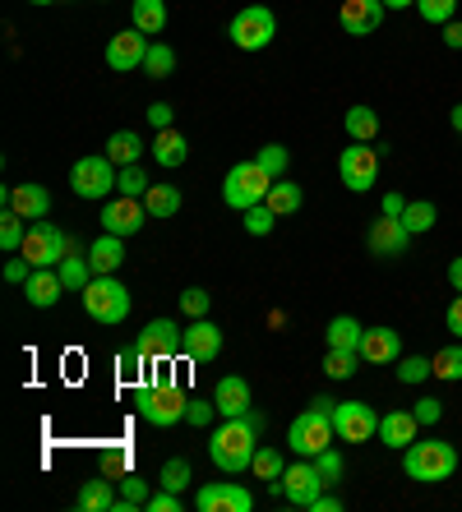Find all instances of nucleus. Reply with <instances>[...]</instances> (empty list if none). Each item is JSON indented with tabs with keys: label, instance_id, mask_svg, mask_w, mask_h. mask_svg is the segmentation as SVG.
Wrapping results in <instances>:
<instances>
[{
	"label": "nucleus",
	"instance_id": "1",
	"mask_svg": "<svg viewBox=\"0 0 462 512\" xmlns=\"http://www.w3.org/2000/svg\"><path fill=\"white\" fill-rule=\"evenodd\" d=\"M255 453H259V429L245 416H231V420L222 416V425L213 429V439H208L213 466H218L222 476H241V471H250Z\"/></svg>",
	"mask_w": 462,
	"mask_h": 512
},
{
	"label": "nucleus",
	"instance_id": "2",
	"mask_svg": "<svg viewBox=\"0 0 462 512\" xmlns=\"http://www.w3.org/2000/svg\"><path fill=\"white\" fill-rule=\"evenodd\" d=\"M402 471L407 480H421V485H439L458 471V448L444 439H416L402 448Z\"/></svg>",
	"mask_w": 462,
	"mask_h": 512
},
{
	"label": "nucleus",
	"instance_id": "3",
	"mask_svg": "<svg viewBox=\"0 0 462 512\" xmlns=\"http://www.w3.org/2000/svg\"><path fill=\"white\" fill-rule=\"evenodd\" d=\"M84 296V310L88 319L107 323V328H116V323H125V314H130V291H125V282L116 273H98L93 282L79 291Z\"/></svg>",
	"mask_w": 462,
	"mask_h": 512
},
{
	"label": "nucleus",
	"instance_id": "4",
	"mask_svg": "<svg viewBox=\"0 0 462 512\" xmlns=\"http://www.w3.org/2000/svg\"><path fill=\"white\" fill-rule=\"evenodd\" d=\"M268 190H273V176L250 157V162H236V167L227 171V180H222V203L236 208V213H245V208L264 203Z\"/></svg>",
	"mask_w": 462,
	"mask_h": 512
},
{
	"label": "nucleus",
	"instance_id": "5",
	"mask_svg": "<svg viewBox=\"0 0 462 512\" xmlns=\"http://www.w3.org/2000/svg\"><path fill=\"white\" fill-rule=\"evenodd\" d=\"M333 439H338L333 416H329V411H319V406L301 411V416L287 425V448H292L296 457H319L324 448H333Z\"/></svg>",
	"mask_w": 462,
	"mask_h": 512
},
{
	"label": "nucleus",
	"instance_id": "6",
	"mask_svg": "<svg viewBox=\"0 0 462 512\" xmlns=\"http://www.w3.org/2000/svg\"><path fill=\"white\" fill-rule=\"evenodd\" d=\"M134 406H139V416H144L148 425L171 429L176 420H185L190 397H185L176 383H144V388H139V397H134Z\"/></svg>",
	"mask_w": 462,
	"mask_h": 512
},
{
	"label": "nucleus",
	"instance_id": "7",
	"mask_svg": "<svg viewBox=\"0 0 462 512\" xmlns=\"http://www.w3.org/2000/svg\"><path fill=\"white\" fill-rule=\"evenodd\" d=\"M116 180H121V171H116V162H111L107 153L79 157L70 167V190L79 194V199H111V194H116Z\"/></svg>",
	"mask_w": 462,
	"mask_h": 512
},
{
	"label": "nucleus",
	"instance_id": "8",
	"mask_svg": "<svg viewBox=\"0 0 462 512\" xmlns=\"http://www.w3.org/2000/svg\"><path fill=\"white\" fill-rule=\"evenodd\" d=\"M227 37L241 51H264L268 42L278 37V19H273V10H268V5H245V10L231 19Z\"/></svg>",
	"mask_w": 462,
	"mask_h": 512
},
{
	"label": "nucleus",
	"instance_id": "9",
	"mask_svg": "<svg viewBox=\"0 0 462 512\" xmlns=\"http://www.w3.org/2000/svg\"><path fill=\"white\" fill-rule=\"evenodd\" d=\"M324 489L329 485H324V476H319L315 457H310V462H292L287 471H282V480H273V494H287L292 508H310Z\"/></svg>",
	"mask_w": 462,
	"mask_h": 512
},
{
	"label": "nucleus",
	"instance_id": "10",
	"mask_svg": "<svg viewBox=\"0 0 462 512\" xmlns=\"http://www.w3.org/2000/svg\"><path fill=\"white\" fill-rule=\"evenodd\" d=\"M338 176L342 185L352 194H370L379 180V153L370 148V143H352V148H342L338 157Z\"/></svg>",
	"mask_w": 462,
	"mask_h": 512
},
{
	"label": "nucleus",
	"instance_id": "11",
	"mask_svg": "<svg viewBox=\"0 0 462 512\" xmlns=\"http://www.w3.org/2000/svg\"><path fill=\"white\" fill-rule=\"evenodd\" d=\"M65 240L70 236H61L51 222H33L28 236H24V245H19V254H24L33 268H56V263L65 259Z\"/></svg>",
	"mask_w": 462,
	"mask_h": 512
},
{
	"label": "nucleus",
	"instance_id": "12",
	"mask_svg": "<svg viewBox=\"0 0 462 512\" xmlns=\"http://www.w3.org/2000/svg\"><path fill=\"white\" fill-rule=\"evenodd\" d=\"M333 429H338L342 443H365V439H375V434H379L375 406H365V402H338V406H333Z\"/></svg>",
	"mask_w": 462,
	"mask_h": 512
},
{
	"label": "nucleus",
	"instance_id": "13",
	"mask_svg": "<svg viewBox=\"0 0 462 512\" xmlns=\"http://www.w3.org/2000/svg\"><path fill=\"white\" fill-rule=\"evenodd\" d=\"M199 512H250L255 508V494L241 485V480H213L195 494Z\"/></svg>",
	"mask_w": 462,
	"mask_h": 512
},
{
	"label": "nucleus",
	"instance_id": "14",
	"mask_svg": "<svg viewBox=\"0 0 462 512\" xmlns=\"http://www.w3.org/2000/svg\"><path fill=\"white\" fill-rule=\"evenodd\" d=\"M144 222H148L144 199H130V194L102 199V231H111V236H134Z\"/></svg>",
	"mask_w": 462,
	"mask_h": 512
},
{
	"label": "nucleus",
	"instance_id": "15",
	"mask_svg": "<svg viewBox=\"0 0 462 512\" xmlns=\"http://www.w3.org/2000/svg\"><path fill=\"white\" fill-rule=\"evenodd\" d=\"M365 245H370V254H375V259H402V254H407V245H412V231L402 227V217H384V213H379L375 222H370V231H365Z\"/></svg>",
	"mask_w": 462,
	"mask_h": 512
},
{
	"label": "nucleus",
	"instance_id": "16",
	"mask_svg": "<svg viewBox=\"0 0 462 512\" xmlns=\"http://www.w3.org/2000/svg\"><path fill=\"white\" fill-rule=\"evenodd\" d=\"M148 33H139V28H125V33H116L107 42V65L116 74H130V70H144V56H148Z\"/></svg>",
	"mask_w": 462,
	"mask_h": 512
},
{
	"label": "nucleus",
	"instance_id": "17",
	"mask_svg": "<svg viewBox=\"0 0 462 512\" xmlns=\"http://www.w3.org/2000/svg\"><path fill=\"white\" fill-rule=\"evenodd\" d=\"M139 346L148 351L153 365H167V360H176V351H185V333L171 319H153L144 333H139Z\"/></svg>",
	"mask_w": 462,
	"mask_h": 512
},
{
	"label": "nucleus",
	"instance_id": "18",
	"mask_svg": "<svg viewBox=\"0 0 462 512\" xmlns=\"http://www.w3.org/2000/svg\"><path fill=\"white\" fill-rule=\"evenodd\" d=\"M0 203L14 208L24 222H42V217L51 213V194L42 190V185H5V190H0Z\"/></svg>",
	"mask_w": 462,
	"mask_h": 512
},
{
	"label": "nucleus",
	"instance_id": "19",
	"mask_svg": "<svg viewBox=\"0 0 462 512\" xmlns=\"http://www.w3.org/2000/svg\"><path fill=\"white\" fill-rule=\"evenodd\" d=\"M338 24H342V33L370 37L379 24H384V0H342Z\"/></svg>",
	"mask_w": 462,
	"mask_h": 512
},
{
	"label": "nucleus",
	"instance_id": "20",
	"mask_svg": "<svg viewBox=\"0 0 462 512\" xmlns=\"http://www.w3.org/2000/svg\"><path fill=\"white\" fill-rule=\"evenodd\" d=\"M402 356V333L398 328H365L361 337V360H370V365H398Z\"/></svg>",
	"mask_w": 462,
	"mask_h": 512
},
{
	"label": "nucleus",
	"instance_id": "21",
	"mask_svg": "<svg viewBox=\"0 0 462 512\" xmlns=\"http://www.w3.org/2000/svg\"><path fill=\"white\" fill-rule=\"evenodd\" d=\"M185 356L195 360V365H204V360H218L222 356V328L208 319H195L190 328H185Z\"/></svg>",
	"mask_w": 462,
	"mask_h": 512
},
{
	"label": "nucleus",
	"instance_id": "22",
	"mask_svg": "<svg viewBox=\"0 0 462 512\" xmlns=\"http://www.w3.org/2000/svg\"><path fill=\"white\" fill-rule=\"evenodd\" d=\"M24 296H28V305H33V310H51V305L65 296L61 273H56V268H33V277L24 282Z\"/></svg>",
	"mask_w": 462,
	"mask_h": 512
},
{
	"label": "nucleus",
	"instance_id": "23",
	"mask_svg": "<svg viewBox=\"0 0 462 512\" xmlns=\"http://www.w3.org/2000/svg\"><path fill=\"white\" fill-rule=\"evenodd\" d=\"M213 402H218L222 416H250V383L241 374H222L218 388H213Z\"/></svg>",
	"mask_w": 462,
	"mask_h": 512
},
{
	"label": "nucleus",
	"instance_id": "24",
	"mask_svg": "<svg viewBox=\"0 0 462 512\" xmlns=\"http://www.w3.org/2000/svg\"><path fill=\"white\" fill-rule=\"evenodd\" d=\"M416 429H421V420L412 411H389V416H379V443L398 453V448L416 443Z\"/></svg>",
	"mask_w": 462,
	"mask_h": 512
},
{
	"label": "nucleus",
	"instance_id": "25",
	"mask_svg": "<svg viewBox=\"0 0 462 512\" xmlns=\"http://www.w3.org/2000/svg\"><path fill=\"white\" fill-rule=\"evenodd\" d=\"M74 508H79V512H111V508H116V494H111V476H107V471L79 485Z\"/></svg>",
	"mask_w": 462,
	"mask_h": 512
},
{
	"label": "nucleus",
	"instance_id": "26",
	"mask_svg": "<svg viewBox=\"0 0 462 512\" xmlns=\"http://www.w3.org/2000/svg\"><path fill=\"white\" fill-rule=\"evenodd\" d=\"M56 273H61V282H65V291H84L88 282H93V263H88V254L79 259V245L74 240H65V259L56 263Z\"/></svg>",
	"mask_w": 462,
	"mask_h": 512
},
{
	"label": "nucleus",
	"instance_id": "27",
	"mask_svg": "<svg viewBox=\"0 0 462 512\" xmlns=\"http://www.w3.org/2000/svg\"><path fill=\"white\" fill-rule=\"evenodd\" d=\"M125 236H111V231H102L93 245H88V263H93V273H116L125 263Z\"/></svg>",
	"mask_w": 462,
	"mask_h": 512
},
{
	"label": "nucleus",
	"instance_id": "28",
	"mask_svg": "<svg viewBox=\"0 0 462 512\" xmlns=\"http://www.w3.org/2000/svg\"><path fill=\"white\" fill-rule=\"evenodd\" d=\"M153 157H158L167 171H176L190 157V143H185L181 130H158V139H153Z\"/></svg>",
	"mask_w": 462,
	"mask_h": 512
},
{
	"label": "nucleus",
	"instance_id": "29",
	"mask_svg": "<svg viewBox=\"0 0 462 512\" xmlns=\"http://www.w3.org/2000/svg\"><path fill=\"white\" fill-rule=\"evenodd\" d=\"M268 208H273V213L278 217H292V213H301V203H305V194H301V185H296V180H273V190H268Z\"/></svg>",
	"mask_w": 462,
	"mask_h": 512
},
{
	"label": "nucleus",
	"instance_id": "30",
	"mask_svg": "<svg viewBox=\"0 0 462 512\" xmlns=\"http://www.w3.org/2000/svg\"><path fill=\"white\" fill-rule=\"evenodd\" d=\"M130 14H134V28L148 37H158L167 28V0H134Z\"/></svg>",
	"mask_w": 462,
	"mask_h": 512
},
{
	"label": "nucleus",
	"instance_id": "31",
	"mask_svg": "<svg viewBox=\"0 0 462 512\" xmlns=\"http://www.w3.org/2000/svg\"><path fill=\"white\" fill-rule=\"evenodd\" d=\"M342 125H347V134H352V143H370L379 134V111L365 107V102H356V107L342 116Z\"/></svg>",
	"mask_w": 462,
	"mask_h": 512
},
{
	"label": "nucleus",
	"instance_id": "32",
	"mask_svg": "<svg viewBox=\"0 0 462 512\" xmlns=\"http://www.w3.org/2000/svg\"><path fill=\"white\" fill-rule=\"evenodd\" d=\"M361 337H365V328L356 319H347V314H338V319L324 328V342L338 346V351H361Z\"/></svg>",
	"mask_w": 462,
	"mask_h": 512
},
{
	"label": "nucleus",
	"instance_id": "33",
	"mask_svg": "<svg viewBox=\"0 0 462 512\" xmlns=\"http://www.w3.org/2000/svg\"><path fill=\"white\" fill-rule=\"evenodd\" d=\"M102 153H107L116 167H134V162H139V153H144V143H139V134H134V130H116L107 139V148H102Z\"/></svg>",
	"mask_w": 462,
	"mask_h": 512
},
{
	"label": "nucleus",
	"instance_id": "34",
	"mask_svg": "<svg viewBox=\"0 0 462 512\" xmlns=\"http://www.w3.org/2000/svg\"><path fill=\"white\" fill-rule=\"evenodd\" d=\"M148 351L139 342L134 346H121V356H116V374H121V383H144V374H148Z\"/></svg>",
	"mask_w": 462,
	"mask_h": 512
},
{
	"label": "nucleus",
	"instance_id": "35",
	"mask_svg": "<svg viewBox=\"0 0 462 512\" xmlns=\"http://www.w3.org/2000/svg\"><path fill=\"white\" fill-rule=\"evenodd\" d=\"M144 208H148V217H176L181 213V190L176 185H153L144 194Z\"/></svg>",
	"mask_w": 462,
	"mask_h": 512
},
{
	"label": "nucleus",
	"instance_id": "36",
	"mask_svg": "<svg viewBox=\"0 0 462 512\" xmlns=\"http://www.w3.org/2000/svg\"><path fill=\"white\" fill-rule=\"evenodd\" d=\"M439 222V208L430 199H416V203H407V213H402V227L412 231V236H421V231H430Z\"/></svg>",
	"mask_w": 462,
	"mask_h": 512
},
{
	"label": "nucleus",
	"instance_id": "37",
	"mask_svg": "<svg viewBox=\"0 0 462 512\" xmlns=\"http://www.w3.org/2000/svg\"><path fill=\"white\" fill-rule=\"evenodd\" d=\"M435 379L439 383H458L462 379V342H453V346H444V351H435Z\"/></svg>",
	"mask_w": 462,
	"mask_h": 512
},
{
	"label": "nucleus",
	"instance_id": "38",
	"mask_svg": "<svg viewBox=\"0 0 462 512\" xmlns=\"http://www.w3.org/2000/svg\"><path fill=\"white\" fill-rule=\"evenodd\" d=\"M255 162L273 180H282V176H287V167H292V148H282V143H264V148L255 153Z\"/></svg>",
	"mask_w": 462,
	"mask_h": 512
},
{
	"label": "nucleus",
	"instance_id": "39",
	"mask_svg": "<svg viewBox=\"0 0 462 512\" xmlns=\"http://www.w3.org/2000/svg\"><path fill=\"white\" fill-rule=\"evenodd\" d=\"M148 480L144 476H125L121 480V499H116V512H134V508H148Z\"/></svg>",
	"mask_w": 462,
	"mask_h": 512
},
{
	"label": "nucleus",
	"instance_id": "40",
	"mask_svg": "<svg viewBox=\"0 0 462 512\" xmlns=\"http://www.w3.org/2000/svg\"><path fill=\"white\" fill-rule=\"evenodd\" d=\"M24 236H28L24 217L14 213V208H5V213H0V250H5V254H14V250H19V245H24Z\"/></svg>",
	"mask_w": 462,
	"mask_h": 512
},
{
	"label": "nucleus",
	"instance_id": "41",
	"mask_svg": "<svg viewBox=\"0 0 462 512\" xmlns=\"http://www.w3.org/2000/svg\"><path fill=\"white\" fill-rule=\"evenodd\" d=\"M171 70H176V51H171L167 42H153V47H148V56H144V74H148V79H167Z\"/></svg>",
	"mask_w": 462,
	"mask_h": 512
},
{
	"label": "nucleus",
	"instance_id": "42",
	"mask_svg": "<svg viewBox=\"0 0 462 512\" xmlns=\"http://www.w3.org/2000/svg\"><path fill=\"white\" fill-rule=\"evenodd\" d=\"M356 365H361V351H338V346L324 351V370H329V379H352Z\"/></svg>",
	"mask_w": 462,
	"mask_h": 512
},
{
	"label": "nucleus",
	"instance_id": "43",
	"mask_svg": "<svg viewBox=\"0 0 462 512\" xmlns=\"http://www.w3.org/2000/svg\"><path fill=\"white\" fill-rule=\"evenodd\" d=\"M282 471H287V466H282L278 448H259L255 462H250V476L255 480H282Z\"/></svg>",
	"mask_w": 462,
	"mask_h": 512
},
{
	"label": "nucleus",
	"instance_id": "44",
	"mask_svg": "<svg viewBox=\"0 0 462 512\" xmlns=\"http://www.w3.org/2000/svg\"><path fill=\"white\" fill-rule=\"evenodd\" d=\"M426 379H435L430 356H398V383H426Z\"/></svg>",
	"mask_w": 462,
	"mask_h": 512
},
{
	"label": "nucleus",
	"instance_id": "45",
	"mask_svg": "<svg viewBox=\"0 0 462 512\" xmlns=\"http://www.w3.org/2000/svg\"><path fill=\"white\" fill-rule=\"evenodd\" d=\"M153 190V180L144 176V167L134 162V167H121V180H116V194H130V199H144Z\"/></svg>",
	"mask_w": 462,
	"mask_h": 512
},
{
	"label": "nucleus",
	"instance_id": "46",
	"mask_svg": "<svg viewBox=\"0 0 462 512\" xmlns=\"http://www.w3.org/2000/svg\"><path fill=\"white\" fill-rule=\"evenodd\" d=\"M241 217H245V231H250V236H268V231H273V227L282 222V217L273 213L268 203H255V208H245Z\"/></svg>",
	"mask_w": 462,
	"mask_h": 512
},
{
	"label": "nucleus",
	"instance_id": "47",
	"mask_svg": "<svg viewBox=\"0 0 462 512\" xmlns=\"http://www.w3.org/2000/svg\"><path fill=\"white\" fill-rule=\"evenodd\" d=\"M416 14L426 19V24H453V14H458V0H416Z\"/></svg>",
	"mask_w": 462,
	"mask_h": 512
},
{
	"label": "nucleus",
	"instance_id": "48",
	"mask_svg": "<svg viewBox=\"0 0 462 512\" xmlns=\"http://www.w3.org/2000/svg\"><path fill=\"white\" fill-rule=\"evenodd\" d=\"M213 416H222L213 397H190V406H185V425L204 429V425H213Z\"/></svg>",
	"mask_w": 462,
	"mask_h": 512
},
{
	"label": "nucleus",
	"instance_id": "49",
	"mask_svg": "<svg viewBox=\"0 0 462 512\" xmlns=\"http://www.w3.org/2000/svg\"><path fill=\"white\" fill-rule=\"evenodd\" d=\"M158 485H162V489H176V494H181V489L190 485V462H185V457H171V462L162 466Z\"/></svg>",
	"mask_w": 462,
	"mask_h": 512
},
{
	"label": "nucleus",
	"instance_id": "50",
	"mask_svg": "<svg viewBox=\"0 0 462 512\" xmlns=\"http://www.w3.org/2000/svg\"><path fill=\"white\" fill-rule=\"evenodd\" d=\"M208 305H213V296H208L204 286H185V291H181V310L190 314V319H204Z\"/></svg>",
	"mask_w": 462,
	"mask_h": 512
},
{
	"label": "nucleus",
	"instance_id": "51",
	"mask_svg": "<svg viewBox=\"0 0 462 512\" xmlns=\"http://www.w3.org/2000/svg\"><path fill=\"white\" fill-rule=\"evenodd\" d=\"M315 466H319V476H324V485H333V480H342V471H347V462H342V453H338V448H324V453L315 457Z\"/></svg>",
	"mask_w": 462,
	"mask_h": 512
},
{
	"label": "nucleus",
	"instance_id": "52",
	"mask_svg": "<svg viewBox=\"0 0 462 512\" xmlns=\"http://www.w3.org/2000/svg\"><path fill=\"white\" fill-rule=\"evenodd\" d=\"M412 416L421 420V425H439V416H444V402H439V397H421V402L412 406Z\"/></svg>",
	"mask_w": 462,
	"mask_h": 512
},
{
	"label": "nucleus",
	"instance_id": "53",
	"mask_svg": "<svg viewBox=\"0 0 462 512\" xmlns=\"http://www.w3.org/2000/svg\"><path fill=\"white\" fill-rule=\"evenodd\" d=\"M28 277H33V263L24 259V254H19V259H10L5 263V282H14V286H24Z\"/></svg>",
	"mask_w": 462,
	"mask_h": 512
},
{
	"label": "nucleus",
	"instance_id": "54",
	"mask_svg": "<svg viewBox=\"0 0 462 512\" xmlns=\"http://www.w3.org/2000/svg\"><path fill=\"white\" fill-rule=\"evenodd\" d=\"M148 512H181V494H176V489H162V494L148 499Z\"/></svg>",
	"mask_w": 462,
	"mask_h": 512
},
{
	"label": "nucleus",
	"instance_id": "55",
	"mask_svg": "<svg viewBox=\"0 0 462 512\" xmlns=\"http://www.w3.org/2000/svg\"><path fill=\"white\" fill-rule=\"evenodd\" d=\"M148 125L153 130H171V102H153L148 107Z\"/></svg>",
	"mask_w": 462,
	"mask_h": 512
},
{
	"label": "nucleus",
	"instance_id": "56",
	"mask_svg": "<svg viewBox=\"0 0 462 512\" xmlns=\"http://www.w3.org/2000/svg\"><path fill=\"white\" fill-rule=\"evenodd\" d=\"M444 328H449V333L462 342V291H458V300H453L449 310H444Z\"/></svg>",
	"mask_w": 462,
	"mask_h": 512
},
{
	"label": "nucleus",
	"instance_id": "57",
	"mask_svg": "<svg viewBox=\"0 0 462 512\" xmlns=\"http://www.w3.org/2000/svg\"><path fill=\"white\" fill-rule=\"evenodd\" d=\"M379 213H384V217H402V213H407V199H402L398 190H389V194H384V203H379Z\"/></svg>",
	"mask_w": 462,
	"mask_h": 512
},
{
	"label": "nucleus",
	"instance_id": "58",
	"mask_svg": "<svg viewBox=\"0 0 462 512\" xmlns=\"http://www.w3.org/2000/svg\"><path fill=\"white\" fill-rule=\"evenodd\" d=\"M125 466H130V448H116V453L102 457V471H107V476L111 471H125Z\"/></svg>",
	"mask_w": 462,
	"mask_h": 512
},
{
	"label": "nucleus",
	"instance_id": "59",
	"mask_svg": "<svg viewBox=\"0 0 462 512\" xmlns=\"http://www.w3.org/2000/svg\"><path fill=\"white\" fill-rule=\"evenodd\" d=\"M310 512H342V499H333V494H319V499L310 503Z\"/></svg>",
	"mask_w": 462,
	"mask_h": 512
},
{
	"label": "nucleus",
	"instance_id": "60",
	"mask_svg": "<svg viewBox=\"0 0 462 512\" xmlns=\"http://www.w3.org/2000/svg\"><path fill=\"white\" fill-rule=\"evenodd\" d=\"M444 42H449L453 51H462V24L453 19V24H444Z\"/></svg>",
	"mask_w": 462,
	"mask_h": 512
},
{
	"label": "nucleus",
	"instance_id": "61",
	"mask_svg": "<svg viewBox=\"0 0 462 512\" xmlns=\"http://www.w3.org/2000/svg\"><path fill=\"white\" fill-rule=\"evenodd\" d=\"M449 286H453V291H462V259L449 263Z\"/></svg>",
	"mask_w": 462,
	"mask_h": 512
},
{
	"label": "nucleus",
	"instance_id": "62",
	"mask_svg": "<svg viewBox=\"0 0 462 512\" xmlns=\"http://www.w3.org/2000/svg\"><path fill=\"white\" fill-rule=\"evenodd\" d=\"M384 10H416V0H384Z\"/></svg>",
	"mask_w": 462,
	"mask_h": 512
},
{
	"label": "nucleus",
	"instance_id": "63",
	"mask_svg": "<svg viewBox=\"0 0 462 512\" xmlns=\"http://www.w3.org/2000/svg\"><path fill=\"white\" fill-rule=\"evenodd\" d=\"M449 120H453V130H458V134H462V102H458V107H453V111H449Z\"/></svg>",
	"mask_w": 462,
	"mask_h": 512
},
{
	"label": "nucleus",
	"instance_id": "64",
	"mask_svg": "<svg viewBox=\"0 0 462 512\" xmlns=\"http://www.w3.org/2000/svg\"><path fill=\"white\" fill-rule=\"evenodd\" d=\"M28 5H56V0H28Z\"/></svg>",
	"mask_w": 462,
	"mask_h": 512
}]
</instances>
